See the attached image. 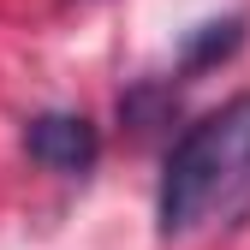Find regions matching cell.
Returning a JSON list of instances; mask_svg holds the SVG:
<instances>
[{
  "instance_id": "6da1fadb",
  "label": "cell",
  "mask_w": 250,
  "mask_h": 250,
  "mask_svg": "<svg viewBox=\"0 0 250 250\" xmlns=\"http://www.w3.org/2000/svg\"><path fill=\"white\" fill-rule=\"evenodd\" d=\"M244 197H250V96H232L173 143L155 214L167 238H185L208 227L214 214H232Z\"/></svg>"
},
{
  "instance_id": "7a4b0ae2",
  "label": "cell",
  "mask_w": 250,
  "mask_h": 250,
  "mask_svg": "<svg viewBox=\"0 0 250 250\" xmlns=\"http://www.w3.org/2000/svg\"><path fill=\"white\" fill-rule=\"evenodd\" d=\"M24 143L54 173H89L96 155H102V137H96V125H89L83 113H42V119H30Z\"/></svg>"
},
{
  "instance_id": "3957f363",
  "label": "cell",
  "mask_w": 250,
  "mask_h": 250,
  "mask_svg": "<svg viewBox=\"0 0 250 250\" xmlns=\"http://www.w3.org/2000/svg\"><path fill=\"white\" fill-rule=\"evenodd\" d=\"M238 30H244L238 18H227V24H203V36L185 48V66H208L214 54H232V48H238Z\"/></svg>"
}]
</instances>
